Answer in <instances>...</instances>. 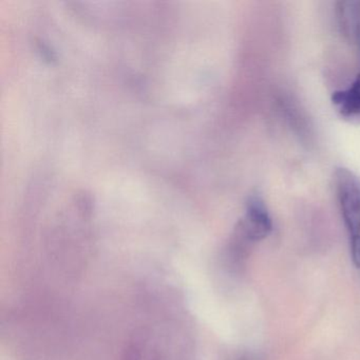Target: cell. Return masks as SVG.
I'll return each instance as SVG.
<instances>
[{"label": "cell", "mask_w": 360, "mask_h": 360, "mask_svg": "<svg viewBox=\"0 0 360 360\" xmlns=\"http://www.w3.org/2000/svg\"><path fill=\"white\" fill-rule=\"evenodd\" d=\"M335 191L349 238L352 261L360 269V179L345 168L335 172Z\"/></svg>", "instance_id": "obj_1"}, {"label": "cell", "mask_w": 360, "mask_h": 360, "mask_svg": "<svg viewBox=\"0 0 360 360\" xmlns=\"http://www.w3.org/2000/svg\"><path fill=\"white\" fill-rule=\"evenodd\" d=\"M333 102L339 112L345 117L360 115V75L356 77L351 86L333 96Z\"/></svg>", "instance_id": "obj_3"}, {"label": "cell", "mask_w": 360, "mask_h": 360, "mask_svg": "<svg viewBox=\"0 0 360 360\" xmlns=\"http://www.w3.org/2000/svg\"><path fill=\"white\" fill-rule=\"evenodd\" d=\"M271 220L264 203L259 198L248 202L245 217L237 229V245L244 250L248 245L265 239L271 231Z\"/></svg>", "instance_id": "obj_2"}]
</instances>
